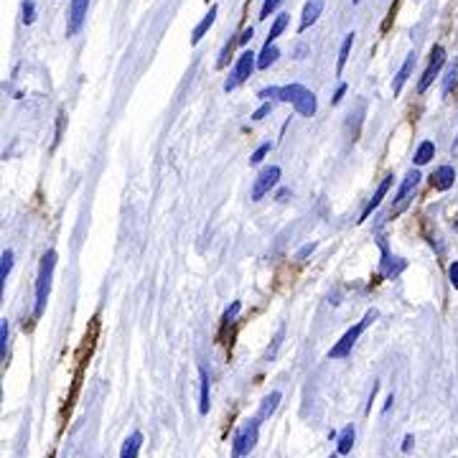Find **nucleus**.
I'll return each mask as SVG.
<instances>
[{
    "label": "nucleus",
    "instance_id": "nucleus-18",
    "mask_svg": "<svg viewBox=\"0 0 458 458\" xmlns=\"http://www.w3.org/2000/svg\"><path fill=\"white\" fill-rule=\"evenodd\" d=\"M354 425H347L342 430V435H339V456H347V453H351V446H354Z\"/></svg>",
    "mask_w": 458,
    "mask_h": 458
},
{
    "label": "nucleus",
    "instance_id": "nucleus-31",
    "mask_svg": "<svg viewBox=\"0 0 458 458\" xmlns=\"http://www.w3.org/2000/svg\"><path fill=\"white\" fill-rule=\"evenodd\" d=\"M313 250H316V242L305 244V247H300V250H298V255H295V260H305V257H308V255H313Z\"/></svg>",
    "mask_w": 458,
    "mask_h": 458
},
{
    "label": "nucleus",
    "instance_id": "nucleus-36",
    "mask_svg": "<svg viewBox=\"0 0 458 458\" xmlns=\"http://www.w3.org/2000/svg\"><path fill=\"white\" fill-rule=\"evenodd\" d=\"M290 196H293V194H290V189H280V191H278V196H275V199H278V202L283 204V202H288Z\"/></svg>",
    "mask_w": 458,
    "mask_h": 458
},
{
    "label": "nucleus",
    "instance_id": "nucleus-17",
    "mask_svg": "<svg viewBox=\"0 0 458 458\" xmlns=\"http://www.w3.org/2000/svg\"><path fill=\"white\" fill-rule=\"evenodd\" d=\"M351 46H354V33H347V38L342 41V49H339V61H336V72L342 74L344 67H347L349 54H351Z\"/></svg>",
    "mask_w": 458,
    "mask_h": 458
},
{
    "label": "nucleus",
    "instance_id": "nucleus-37",
    "mask_svg": "<svg viewBox=\"0 0 458 458\" xmlns=\"http://www.w3.org/2000/svg\"><path fill=\"white\" fill-rule=\"evenodd\" d=\"M410 446H413V435H408V438H405V443H403V451H410Z\"/></svg>",
    "mask_w": 458,
    "mask_h": 458
},
{
    "label": "nucleus",
    "instance_id": "nucleus-2",
    "mask_svg": "<svg viewBox=\"0 0 458 458\" xmlns=\"http://www.w3.org/2000/svg\"><path fill=\"white\" fill-rule=\"evenodd\" d=\"M374 318H377V311H366L364 313V318H361L359 324H354L351 329L347 331V334L339 339V342L331 347V351H329V359H344V356H349L351 354V349H354V344L359 342V336L364 334V329L369 324H372Z\"/></svg>",
    "mask_w": 458,
    "mask_h": 458
},
{
    "label": "nucleus",
    "instance_id": "nucleus-19",
    "mask_svg": "<svg viewBox=\"0 0 458 458\" xmlns=\"http://www.w3.org/2000/svg\"><path fill=\"white\" fill-rule=\"evenodd\" d=\"M433 156H435L433 141H422L420 146H418V151H415V163H418V165L430 163V160H433Z\"/></svg>",
    "mask_w": 458,
    "mask_h": 458
},
{
    "label": "nucleus",
    "instance_id": "nucleus-24",
    "mask_svg": "<svg viewBox=\"0 0 458 458\" xmlns=\"http://www.w3.org/2000/svg\"><path fill=\"white\" fill-rule=\"evenodd\" d=\"M273 151V143H263V146L257 148L255 153H252V158H250V165H260L265 160V156Z\"/></svg>",
    "mask_w": 458,
    "mask_h": 458
},
{
    "label": "nucleus",
    "instance_id": "nucleus-20",
    "mask_svg": "<svg viewBox=\"0 0 458 458\" xmlns=\"http://www.w3.org/2000/svg\"><path fill=\"white\" fill-rule=\"evenodd\" d=\"M199 379H202V400H199V413L207 415L212 403H209V374L207 369H199Z\"/></svg>",
    "mask_w": 458,
    "mask_h": 458
},
{
    "label": "nucleus",
    "instance_id": "nucleus-11",
    "mask_svg": "<svg viewBox=\"0 0 458 458\" xmlns=\"http://www.w3.org/2000/svg\"><path fill=\"white\" fill-rule=\"evenodd\" d=\"M324 13V0H308L300 16V31H308L318 21V16Z\"/></svg>",
    "mask_w": 458,
    "mask_h": 458
},
{
    "label": "nucleus",
    "instance_id": "nucleus-15",
    "mask_svg": "<svg viewBox=\"0 0 458 458\" xmlns=\"http://www.w3.org/2000/svg\"><path fill=\"white\" fill-rule=\"evenodd\" d=\"M141 446H143V433H141V430H135V433L128 435V438H125V443H122L120 458H138Z\"/></svg>",
    "mask_w": 458,
    "mask_h": 458
},
{
    "label": "nucleus",
    "instance_id": "nucleus-32",
    "mask_svg": "<svg viewBox=\"0 0 458 458\" xmlns=\"http://www.w3.org/2000/svg\"><path fill=\"white\" fill-rule=\"evenodd\" d=\"M239 308H242V303H239V300H234V303H232V308H227V313H224V321H232V318L239 313Z\"/></svg>",
    "mask_w": 458,
    "mask_h": 458
},
{
    "label": "nucleus",
    "instance_id": "nucleus-5",
    "mask_svg": "<svg viewBox=\"0 0 458 458\" xmlns=\"http://www.w3.org/2000/svg\"><path fill=\"white\" fill-rule=\"evenodd\" d=\"M280 176H283V171L278 168V165H268V168H263L260 176L255 178V183H252V202H260L265 194H270V189L278 186Z\"/></svg>",
    "mask_w": 458,
    "mask_h": 458
},
{
    "label": "nucleus",
    "instance_id": "nucleus-8",
    "mask_svg": "<svg viewBox=\"0 0 458 458\" xmlns=\"http://www.w3.org/2000/svg\"><path fill=\"white\" fill-rule=\"evenodd\" d=\"M418 183H420V171H410L408 176H405L403 186H400V191H397V196H395V214L405 209V204L410 202V194L418 189Z\"/></svg>",
    "mask_w": 458,
    "mask_h": 458
},
{
    "label": "nucleus",
    "instance_id": "nucleus-22",
    "mask_svg": "<svg viewBox=\"0 0 458 458\" xmlns=\"http://www.w3.org/2000/svg\"><path fill=\"white\" fill-rule=\"evenodd\" d=\"M285 26H288V16L283 13V16H278L275 18V23H273V28H270V33H268V43H275V38L280 36L283 31H285Z\"/></svg>",
    "mask_w": 458,
    "mask_h": 458
},
{
    "label": "nucleus",
    "instance_id": "nucleus-12",
    "mask_svg": "<svg viewBox=\"0 0 458 458\" xmlns=\"http://www.w3.org/2000/svg\"><path fill=\"white\" fill-rule=\"evenodd\" d=\"M413 67H415V54H408V59H405V64L400 67V72H397L395 82H392V94H400L405 87V82L410 80V74H413Z\"/></svg>",
    "mask_w": 458,
    "mask_h": 458
},
{
    "label": "nucleus",
    "instance_id": "nucleus-38",
    "mask_svg": "<svg viewBox=\"0 0 458 458\" xmlns=\"http://www.w3.org/2000/svg\"><path fill=\"white\" fill-rule=\"evenodd\" d=\"M305 51H308V49H305V46H298V51H295V54H298V59H303Z\"/></svg>",
    "mask_w": 458,
    "mask_h": 458
},
{
    "label": "nucleus",
    "instance_id": "nucleus-34",
    "mask_svg": "<svg viewBox=\"0 0 458 458\" xmlns=\"http://www.w3.org/2000/svg\"><path fill=\"white\" fill-rule=\"evenodd\" d=\"M252 36H255V31H252V28H244V31H242V36L237 38V43H242V46H244V43H250Z\"/></svg>",
    "mask_w": 458,
    "mask_h": 458
},
{
    "label": "nucleus",
    "instance_id": "nucleus-7",
    "mask_svg": "<svg viewBox=\"0 0 458 458\" xmlns=\"http://www.w3.org/2000/svg\"><path fill=\"white\" fill-rule=\"evenodd\" d=\"M87 11H89V0H72V8H69L67 36H74V33H77V31L84 26Z\"/></svg>",
    "mask_w": 458,
    "mask_h": 458
},
{
    "label": "nucleus",
    "instance_id": "nucleus-40",
    "mask_svg": "<svg viewBox=\"0 0 458 458\" xmlns=\"http://www.w3.org/2000/svg\"><path fill=\"white\" fill-rule=\"evenodd\" d=\"M331 458H336V456H331Z\"/></svg>",
    "mask_w": 458,
    "mask_h": 458
},
{
    "label": "nucleus",
    "instance_id": "nucleus-30",
    "mask_svg": "<svg viewBox=\"0 0 458 458\" xmlns=\"http://www.w3.org/2000/svg\"><path fill=\"white\" fill-rule=\"evenodd\" d=\"M0 344H3V359H6V347H8V321H0Z\"/></svg>",
    "mask_w": 458,
    "mask_h": 458
},
{
    "label": "nucleus",
    "instance_id": "nucleus-26",
    "mask_svg": "<svg viewBox=\"0 0 458 458\" xmlns=\"http://www.w3.org/2000/svg\"><path fill=\"white\" fill-rule=\"evenodd\" d=\"M36 18V6H33V0H26L23 3V23L31 26Z\"/></svg>",
    "mask_w": 458,
    "mask_h": 458
},
{
    "label": "nucleus",
    "instance_id": "nucleus-13",
    "mask_svg": "<svg viewBox=\"0 0 458 458\" xmlns=\"http://www.w3.org/2000/svg\"><path fill=\"white\" fill-rule=\"evenodd\" d=\"M293 107L303 117H311L313 112H316V94H313L311 89H305V87H303V92L298 94V99L293 102Z\"/></svg>",
    "mask_w": 458,
    "mask_h": 458
},
{
    "label": "nucleus",
    "instance_id": "nucleus-4",
    "mask_svg": "<svg viewBox=\"0 0 458 458\" xmlns=\"http://www.w3.org/2000/svg\"><path fill=\"white\" fill-rule=\"evenodd\" d=\"M255 67H257L255 54H252V51H242L234 72L229 74V80L224 82V92H234L242 82H247V77H252V72H255Z\"/></svg>",
    "mask_w": 458,
    "mask_h": 458
},
{
    "label": "nucleus",
    "instance_id": "nucleus-39",
    "mask_svg": "<svg viewBox=\"0 0 458 458\" xmlns=\"http://www.w3.org/2000/svg\"><path fill=\"white\" fill-rule=\"evenodd\" d=\"M351 3H354V6H356V3H361V0H351Z\"/></svg>",
    "mask_w": 458,
    "mask_h": 458
},
{
    "label": "nucleus",
    "instance_id": "nucleus-9",
    "mask_svg": "<svg viewBox=\"0 0 458 458\" xmlns=\"http://www.w3.org/2000/svg\"><path fill=\"white\" fill-rule=\"evenodd\" d=\"M453 181H456L453 165H440V168L433 171V176H430V186H433L435 191H448L453 186Z\"/></svg>",
    "mask_w": 458,
    "mask_h": 458
},
{
    "label": "nucleus",
    "instance_id": "nucleus-10",
    "mask_svg": "<svg viewBox=\"0 0 458 458\" xmlns=\"http://www.w3.org/2000/svg\"><path fill=\"white\" fill-rule=\"evenodd\" d=\"M390 186H392V173H390V176L382 178V183H379V186H377V191H374V196H372V199H369V204H366V207H364V212H361L359 222H366V219H369V214H372L374 209H377L379 204H382V199H385V196H387V191H390Z\"/></svg>",
    "mask_w": 458,
    "mask_h": 458
},
{
    "label": "nucleus",
    "instance_id": "nucleus-3",
    "mask_svg": "<svg viewBox=\"0 0 458 458\" xmlns=\"http://www.w3.org/2000/svg\"><path fill=\"white\" fill-rule=\"evenodd\" d=\"M257 435H260V418H252V420H247L242 427L237 430V435H234V453L232 458H242V456H250V451L255 448L257 443Z\"/></svg>",
    "mask_w": 458,
    "mask_h": 458
},
{
    "label": "nucleus",
    "instance_id": "nucleus-1",
    "mask_svg": "<svg viewBox=\"0 0 458 458\" xmlns=\"http://www.w3.org/2000/svg\"><path fill=\"white\" fill-rule=\"evenodd\" d=\"M54 268H56V252L49 250L41 257V268H38V280H36V305H33V316H41L46 303H49V293H51V278H54Z\"/></svg>",
    "mask_w": 458,
    "mask_h": 458
},
{
    "label": "nucleus",
    "instance_id": "nucleus-21",
    "mask_svg": "<svg viewBox=\"0 0 458 458\" xmlns=\"http://www.w3.org/2000/svg\"><path fill=\"white\" fill-rule=\"evenodd\" d=\"M280 397H283L280 392H270V395L263 400V408H260V415H257V418H260V420H265V418L273 415L275 410H278V403H280Z\"/></svg>",
    "mask_w": 458,
    "mask_h": 458
},
{
    "label": "nucleus",
    "instance_id": "nucleus-6",
    "mask_svg": "<svg viewBox=\"0 0 458 458\" xmlns=\"http://www.w3.org/2000/svg\"><path fill=\"white\" fill-rule=\"evenodd\" d=\"M433 59H430V64H427V69H425V74H422V80H420V84H418V92H425L427 87L433 84V80L438 77V72H440V67H443V61H446V51H443V46H435L433 49Z\"/></svg>",
    "mask_w": 458,
    "mask_h": 458
},
{
    "label": "nucleus",
    "instance_id": "nucleus-29",
    "mask_svg": "<svg viewBox=\"0 0 458 458\" xmlns=\"http://www.w3.org/2000/svg\"><path fill=\"white\" fill-rule=\"evenodd\" d=\"M456 77H458V64H453L446 74V82H443V92H448L451 89V84H456Z\"/></svg>",
    "mask_w": 458,
    "mask_h": 458
},
{
    "label": "nucleus",
    "instance_id": "nucleus-27",
    "mask_svg": "<svg viewBox=\"0 0 458 458\" xmlns=\"http://www.w3.org/2000/svg\"><path fill=\"white\" fill-rule=\"evenodd\" d=\"M278 94H280V87H265V89L257 92V97L263 99V102H270V99H278Z\"/></svg>",
    "mask_w": 458,
    "mask_h": 458
},
{
    "label": "nucleus",
    "instance_id": "nucleus-16",
    "mask_svg": "<svg viewBox=\"0 0 458 458\" xmlns=\"http://www.w3.org/2000/svg\"><path fill=\"white\" fill-rule=\"evenodd\" d=\"M278 56H280V51H278V46L275 43H268L265 41L263 46V54H260V59H257V69H270L278 61Z\"/></svg>",
    "mask_w": 458,
    "mask_h": 458
},
{
    "label": "nucleus",
    "instance_id": "nucleus-25",
    "mask_svg": "<svg viewBox=\"0 0 458 458\" xmlns=\"http://www.w3.org/2000/svg\"><path fill=\"white\" fill-rule=\"evenodd\" d=\"M283 6V0H265L263 3V11H260V21H268L278 8Z\"/></svg>",
    "mask_w": 458,
    "mask_h": 458
},
{
    "label": "nucleus",
    "instance_id": "nucleus-14",
    "mask_svg": "<svg viewBox=\"0 0 458 458\" xmlns=\"http://www.w3.org/2000/svg\"><path fill=\"white\" fill-rule=\"evenodd\" d=\"M217 13H219V8L212 6V8H209L207 16H204V18H202V23H199V26H196V28H194V33H191V43H194V46H196V43H199V41H202L204 36H207V31L212 28L214 21H217Z\"/></svg>",
    "mask_w": 458,
    "mask_h": 458
},
{
    "label": "nucleus",
    "instance_id": "nucleus-35",
    "mask_svg": "<svg viewBox=\"0 0 458 458\" xmlns=\"http://www.w3.org/2000/svg\"><path fill=\"white\" fill-rule=\"evenodd\" d=\"M344 94H347V84H339V89H336V94H334V104L342 102Z\"/></svg>",
    "mask_w": 458,
    "mask_h": 458
},
{
    "label": "nucleus",
    "instance_id": "nucleus-28",
    "mask_svg": "<svg viewBox=\"0 0 458 458\" xmlns=\"http://www.w3.org/2000/svg\"><path fill=\"white\" fill-rule=\"evenodd\" d=\"M270 112H273V102H263L255 112H252V120H265Z\"/></svg>",
    "mask_w": 458,
    "mask_h": 458
},
{
    "label": "nucleus",
    "instance_id": "nucleus-33",
    "mask_svg": "<svg viewBox=\"0 0 458 458\" xmlns=\"http://www.w3.org/2000/svg\"><path fill=\"white\" fill-rule=\"evenodd\" d=\"M448 275H451V285L458 290V263H451V268H448Z\"/></svg>",
    "mask_w": 458,
    "mask_h": 458
},
{
    "label": "nucleus",
    "instance_id": "nucleus-23",
    "mask_svg": "<svg viewBox=\"0 0 458 458\" xmlns=\"http://www.w3.org/2000/svg\"><path fill=\"white\" fill-rule=\"evenodd\" d=\"M11 270H13V252L6 250V252H3V263H0V280H3V285H6Z\"/></svg>",
    "mask_w": 458,
    "mask_h": 458
}]
</instances>
